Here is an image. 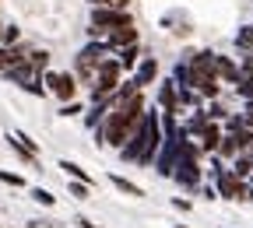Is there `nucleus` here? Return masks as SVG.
<instances>
[{"label":"nucleus","mask_w":253,"mask_h":228,"mask_svg":"<svg viewBox=\"0 0 253 228\" xmlns=\"http://www.w3.org/2000/svg\"><path fill=\"white\" fill-rule=\"evenodd\" d=\"M144 95L137 91V95H130V99H123V102H116L109 113H106V119H102V126H99V144H109V148H123L126 144V137L137 130V123L144 119Z\"/></svg>","instance_id":"nucleus-1"},{"label":"nucleus","mask_w":253,"mask_h":228,"mask_svg":"<svg viewBox=\"0 0 253 228\" xmlns=\"http://www.w3.org/2000/svg\"><path fill=\"white\" fill-rule=\"evenodd\" d=\"M158 148H162V126H158V113H144V119L137 123L134 134L126 137V144L120 148V154H123L126 161L148 165V161H155Z\"/></svg>","instance_id":"nucleus-2"},{"label":"nucleus","mask_w":253,"mask_h":228,"mask_svg":"<svg viewBox=\"0 0 253 228\" xmlns=\"http://www.w3.org/2000/svg\"><path fill=\"white\" fill-rule=\"evenodd\" d=\"M120 74H123L120 60L106 56V60H102V67H99V74H95V81H91V102H102V99H109V95L120 88Z\"/></svg>","instance_id":"nucleus-3"},{"label":"nucleus","mask_w":253,"mask_h":228,"mask_svg":"<svg viewBox=\"0 0 253 228\" xmlns=\"http://www.w3.org/2000/svg\"><path fill=\"white\" fill-rule=\"evenodd\" d=\"M123 25H134V18L120 11V7H91V28H88V36L91 39H102L106 32L113 28H123Z\"/></svg>","instance_id":"nucleus-4"},{"label":"nucleus","mask_w":253,"mask_h":228,"mask_svg":"<svg viewBox=\"0 0 253 228\" xmlns=\"http://www.w3.org/2000/svg\"><path fill=\"white\" fill-rule=\"evenodd\" d=\"M172 179L179 183V186H190L194 190L197 183H201V165H197V144H183V151H179V161H176V169H172Z\"/></svg>","instance_id":"nucleus-5"},{"label":"nucleus","mask_w":253,"mask_h":228,"mask_svg":"<svg viewBox=\"0 0 253 228\" xmlns=\"http://www.w3.org/2000/svg\"><path fill=\"white\" fill-rule=\"evenodd\" d=\"M109 56V46L106 42H88L81 53H78V74L74 77H81V81H95V74H99V67H102V60Z\"/></svg>","instance_id":"nucleus-6"},{"label":"nucleus","mask_w":253,"mask_h":228,"mask_svg":"<svg viewBox=\"0 0 253 228\" xmlns=\"http://www.w3.org/2000/svg\"><path fill=\"white\" fill-rule=\"evenodd\" d=\"M42 84L46 91H53L60 102H74L78 95V77L74 74H56V71H42Z\"/></svg>","instance_id":"nucleus-7"},{"label":"nucleus","mask_w":253,"mask_h":228,"mask_svg":"<svg viewBox=\"0 0 253 228\" xmlns=\"http://www.w3.org/2000/svg\"><path fill=\"white\" fill-rule=\"evenodd\" d=\"M214 179H218V193L225 200H243V197H250V190H246V183L236 176V172H214Z\"/></svg>","instance_id":"nucleus-8"},{"label":"nucleus","mask_w":253,"mask_h":228,"mask_svg":"<svg viewBox=\"0 0 253 228\" xmlns=\"http://www.w3.org/2000/svg\"><path fill=\"white\" fill-rule=\"evenodd\" d=\"M134 42H137V28L134 25H123V28L106 32V46L109 49H123V46H134Z\"/></svg>","instance_id":"nucleus-9"},{"label":"nucleus","mask_w":253,"mask_h":228,"mask_svg":"<svg viewBox=\"0 0 253 228\" xmlns=\"http://www.w3.org/2000/svg\"><path fill=\"white\" fill-rule=\"evenodd\" d=\"M214 74H218V81H229V84L243 81V67H236L229 56H214Z\"/></svg>","instance_id":"nucleus-10"},{"label":"nucleus","mask_w":253,"mask_h":228,"mask_svg":"<svg viewBox=\"0 0 253 228\" xmlns=\"http://www.w3.org/2000/svg\"><path fill=\"white\" fill-rule=\"evenodd\" d=\"M155 77H158V63H155V56H144L137 67H134V84L144 88V84H151Z\"/></svg>","instance_id":"nucleus-11"},{"label":"nucleus","mask_w":253,"mask_h":228,"mask_svg":"<svg viewBox=\"0 0 253 228\" xmlns=\"http://www.w3.org/2000/svg\"><path fill=\"white\" fill-rule=\"evenodd\" d=\"M28 56V49L18 42V46H0V71H11L14 63H21Z\"/></svg>","instance_id":"nucleus-12"},{"label":"nucleus","mask_w":253,"mask_h":228,"mask_svg":"<svg viewBox=\"0 0 253 228\" xmlns=\"http://www.w3.org/2000/svg\"><path fill=\"white\" fill-rule=\"evenodd\" d=\"M158 102H162V113H179V91L176 81H166L162 91H158Z\"/></svg>","instance_id":"nucleus-13"},{"label":"nucleus","mask_w":253,"mask_h":228,"mask_svg":"<svg viewBox=\"0 0 253 228\" xmlns=\"http://www.w3.org/2000/svg\"><path fill=\"white\" fill-rule=\"evenodd\" d=\"M221 130H218V123H208L204 126V134H201V151H218V144H221Z\"/></svg>","instance_id":"nucleus-14"},{"label":"nucleus","mask_w":253,"mask_h":228,"mask_svg":"<svg viewBox=\"0 0 253 228\" xmlns=\"http://www.w3.org/2000/svg\"><path fill=\"white\" fill-rule=\"evenodd\" d=\"M116 56H120V67H123V71H134V67H137V63H141V53H137V42H134V46H123V49H120Z\"/></svg>","instance_id":"nucleus-15"},{"label":"nucleus","mask_w":253,"mask_h":228,"mask_svg":"<svg viewBox=\"0 0 253 228\" xmlns=\"http://www.w3.org/2000/svg\"><path fill=\"white\" fill-rule=\"evenodd\" d=\"M109 183H113L120 193H126V197H144V190H141L137 183H130V179H123V176H109Z\"/></svg>","instance_id":"nucleus-16"},{"label":"nucleus","mask_w":253,"mask_h":228,"mask_svg":"<svg viewBox=\"0 0 253 228\" xmlns=\"http://www.w3.org/2000/svg\"><path fill=\"white\" fill-rule=\"evenodd\" d=\"M60 169L67 172L71 179H78V183H88V186H91V176H88V172H84L81 165H74V161H67V158H63V161H60Z\"/></svg>","instance_id":"nucleus-17"},{"label":"nucleus","mask_w":253,"mask_h":228,"mask_svg":"<svg viewBox=\"0 0 253 228\" xmlns=\"http://www.w3.org/2000/svg\"><path fill=\"white\" fill-rule=\"evenodd\" d=\"M28 67L36 71V74H42V71L49 67V53H46V49H36V53H28Z\"/></svg>","instance_id":"nucleus-18"},{"label":"nucleus","mask_w":253,"mask_h":228,"mask_svg":"<svg viewBox=\"0 0 253 228\" xmlns=\"http://www.w3.org/2000/svg\"><path fill=\"white\" fill-rule=\"evenodd\" d=\"M236 154H239V144H236L232 134H225V137H221V144H218V158H236Z\"/></svg>","instance_id":"nucleus-19"},{"label":"nucleus","mask_w":253,"mask_h":228,"mask_svg":"<svg viewBox=\"0 0 253 228\" xmlns=\"http://www.w3.org/2000/svg\"><path fill=\"white\" fill-rule=\"evenodd\" d=\"M232 172H236L239 179H246V176L253 172V158H250V154H236V165H232Z\"/></svg>","instance_id":"nucleus-20"},{"label":"nucleus","mask_w":253,"mask_h":228,"mask_svg":"<svg viewBox=\"0 0 253 228\" xmlns=\"http://www.w3.org/2000/svg\"><path fill=\"white\" fill-rule=\"evenodd\" d=\"M236 46L246 53V49H253V25H246V28H239V36H236Z\"/></svg>","instance_id":"nucleus-21"},{"label":"nucleus","mask_w":253,"mask_h":228,"mask_svg":"<svg viewBox=\"0 0 253 228\" xmlns=\"http://www.w3.org/2000/svg\"><path fill=\"white\" fill-rule=\"evenodd\" d=\"M32 200H36V204H42V207H53V204H56V197H53L49 190H42V186H36V190H32Z\"/></svg>","instance_id":"nucleus-22"},{"label":"nucleus","mask_w":253,"mask_h":228,"mask_svg":"<svg viewBox=\"0 0 253 228\" xmlns=\"http://www.w3.org/2000/svg\"><path fill=\"white\" fill-rule=\"evenodd\" d=\"M88 193H91V186H88V183H78V179H71V197H78V200H88Z\"/></svg>","instance_id":"nucleus-23"},{"label":"nucleus","mask_w":253,"mask_h":228,"mask_svg":"<svg viewBox=\"0 0 253 228\" xmlns=\"http://www.w3.org/2000/svg\"><path fill=\"white\" fill-rule=\"evenodd\" d=\"M18 36H21L18 25H4V39H0V42H4V46H18Z\"/></svg>","instance_id":"nucleus-24"},{"label":"nucleus","mask_w":253,"mask_h":228,"mask_svg":"<svg viewBox=\"0 0 253 228\" xmlns=\"http://www.w3.org/2000/svg\"><path fill=\"white\" fill-rule=\"evenodd\" d=\"M236 91L243 95V99H253V74H246V77L236 84Z\"/></svg>","instance_id":"nucleus-25"},{"label":"nucleus","mask_w":253,"mask_h":228,"mask_svg":"<svg viewBox=\"0 0 253 228\" xmlns=\"http://www.w3.org/2000/svg\"><path fill=\"white\" fill-rule=\"evenodd\" d=\"M126 4L130 0H91V7H120V11H126Z\"/></svg>","instance_id":"nucleus-26"},{"label":"nucleus","mask_w":253,"mask_h":228,"mask_svg":"<svg viewBox=\"0 0 253 228\" xmlns=\"http://www.w3.org/2000/svg\"><path fill=\"white\" fill-rule=\"evenodd\" d=\"M0 183H7V186H18V190L25 186V179H21V176H14V172H4V169H0Z\"/></svg>","instance_id":"nucleus-27"},{"label":"nucleus","mask_w":253,"mask_h":228,"mask_svg":"<svg viewBox=\"0 0 253 228\" xmlns=\"http://www.w3.org/2000/svg\"><path fill=\"white\" fill-rule=\"evenodd\" d=\"M243 126H246V119H243V116H229V119H225V130H229V134H239Z\"/></svg>","instance_id":"nucleus-28"},{"label":"nucleus","mask_w":253,"mask_h":228,"mask_svg":"<svg viewBox=\"0 0 253 228\" xmlns=\"http://www.w3.org/2000/svg\"><path fill=\"white\" fill-rule=\"evenodd\" d=\"M78 113H84L81 102H63V109H60V116H78Z\"/></svg>","instance_id":"nucleus-29"},{"label":"nucleus","mask_w":253,"mask_h":228,"mask_svg":"<svg viewBox=\"0 0 253 228\" xmlns=\"http://www.w3.org/2000/svg\"><path fill=\"white\" fill-rule=\"evenodd\" d=\"M246 74H253V49L243 53V77H246Z\"/></svg>","instance_id":"nucleus-30"},{"label":"nucleus","mask_w":253,"mask_h":228,"mask_svg":"<svg viewBox=\"0 0 253 228\" xmlns=\"http://www.w3.org/2000/svg\"><path fill=\"white\" fill-rule=\"evenodd\" d=\"M243 119H246V126L253 130V99H246V116H243Z\"/></svg>","instance_id":"nucleus-31"},{"label":"nucleus","mask_w":253,"mask_h":228,"mask_svg":"<svg viewBox=\"0 0 253 228\" xmlns=\"http://www.w3.org/2000/svg\"><path fill=\"white\" fill-rule=\"evenodd\" d=\"M172 207H179V211H190V200H183V197H176V200H172Z\"/></svg>","instance_id":"nucleus-32"},{"label":"nucleus","mask_w":253,"mask_h":228,"mask_svg":"<svg viewBox=\"0 0 253 228\" xmlns=\"http://www.w3.org/2000/svg\"><path fill=\"white\" fill-rule=\"evenodd\" d=\"M78 225H81V228H99V225H91L88 218H78Z\"/></svg>","instance_id":"nucleus-33"},{"label":"nucleus","mask_w":253,"mask_h":228,"mask_svg":"<svg viewBox=\"0 0 253 228\" xmlns=\"http://www.w3.org/2000/svg\"><path fill=\"white\" fill-rule=\"evenodd\" d=\"M246 154H250V158H253V144H250V148H246Z\"/></svg>","instance_id":"nucleus-34"},{"label":"nucleus","mask_w":253,"mask_h":228,"mask_svg":"<svg viewBox=\"0 0 253 228\" xmlns=\"http://www.w3.org/2000/svg\"><path fill=\"white\" fill-rule=\"evenodd\" d=\"M0 39H4V25H0Z\"/></svg>","instance_id":"nucleus-35"},{"label":"nucleus","mask_w":253,"mask_h":228,"mask_svg":"<svg viewBox=\"0 0 253 228\" xmlns=\"http://www.w3.org/2000/svg\"><path fill=\"white\" fill-rule=\"evenodd\" d=\"M250 200H253V186H250Z\"/></svg>","instance_id":"nucleus-36"},{"label":"nucleus","mask_w":253,"mask_h":228,"mask_svg":"<svg viewBox=\"0 0 253 228\" xmlns=\"http://www.w3.org/2000/svg\"><path fill=\"white\" fill-rule=\"evenodd\" d=\"M176 228H186V225H176Z\"/></svg>","instance_id":"nucleus-37"}]
</instances>
